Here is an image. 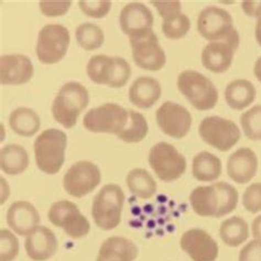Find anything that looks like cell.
<instances>
[{"instance_id":"cell-1","label":"cell","mask_w":261,"mask_h":261,"mask_svg":"<svg viewBox=\"0 0 261 261\" xmlns=\"http://www.w3.org/2000/svg\"><path fill=\"white\" fill-rule=\"evenodd\" d=\"M89 104V94L85 86L70 82L61 87L52 104V115L57 122L66 129L76 125L80 114Z\"/></svg>"},{"instance_id":"cell-2","label":"cell","mask_w":261,"mask_h":261,"mask_svg":"<svg viewBox=\"0 0 261 261\" xmlns=\"http://www.w3.org/2000/svg\"><path fill=\"white\" fill-rule=\"evenodd\" d=\"M66 135L59 129H46L34 141L33 149L38 168L46 174H57L65 160Z\"/></svg>"},{"instance_id":"cell-3","label":"cell","mask_w":261,"mask_h":261,"mask_svg":"<svg viewBox=\"0 0 261 261\" xmlns=\"http://www.w3.org/2000/svg\"><path fill=\"white\" fill-rule=\"evenodd\" d=\"M126 196L117 184H107L95 196L92 216L95 224L104 230H112L120 224Z\"/></svg>"},{"instance_id":"cell-4","label":"cell","mask_w":261,"mask_h":261,"mask_svg":"<svg viewBox=\"0 0 261 261\" xmlns=\"http://www.w3.org/2000/svg\"><path fill=\"white\" fill-rule=\"evenodd\" d=\"M197 31L211 42L226 41L237 47L239 45V34L233 28L230 13L218 7L211 6L201 11L197 18Z\"/></svg>"},{"instance_id":"cell-5","label":"cell","mask_w":261,"mask_h":261,"mask_svg":"<svg viewBox=\"0 0 261 261\" xmlns=\"http://www.w3.org/2000/svg\"><path fill=\"white\" fill-rule=\"evenodd\" d=\"M177 88L198 111L204 112L214 108L218 101L215 85L205 75L196 71L187 70L178 75Z\"/></svg>"},{"instance_id":"cell-6","label":"cell","mask_w":261,"mask_h":261,"mask_svg":"<svg viewBox=\"0 0 261 261\" xmlns=\"http://www.w3.org/2000/svg\"><path fill=\"white\" fill-rule=\"evenodd\" d=\"M86 73L96 84L119 88L127 84L132 75V67L125 59L98 54L89 60Z\"/></svg>"},{"instance_id":"cell-7","label":"cell","mask_w":261,"mask_h":261,"mask_svg":"<svg viewBox=\"0 0 261 261\" xmlns=\"http://www.w3.org/2000/svg\"><path fill=\"white\" fill-rule=\"evenodd\" d=\"M129 40L135 63L142 70L156 72L166 65V53L152 29L134 33L129 36Z\"/></svg>"},{"instance_id":"cell-8","label":"cell","mask_w":261,"mask_h":261,"mask_svg":"<svg viewBox=\"0 0 261 261\" xmlns=\"http://www.w3.org/2000/svg\"><path fill=\"white\" fill-rule=\"evenodd\" d=\"M129 112L120 105L107 102L93 108L84 116L83 125L88 132L100 134H114L118 136L126 128Z\"/></svg>"},{"instance_id":"cell-9","label":"cell","mask_w":261,"mask_h":261,"mask_svg":"<svg viewBox=\"0 0 261 261\" xmlns=\"http://www.w3.org/2000/svg\"><path fill=\"white\" fill-rule=\"evenodd\" d=\"M149 164L163 182H173L187 170V159L168 142H159L150 149Z\"/></svg>"},{"instance_id":"cell-10","label":"cell","mask_w":261,"mask_h":261,"mask_svg":"<svg viewBox=\"0 0 261 261\" xmlns=\"http://www.w3.org/2000/svg\"><path fill=\"white\" fill-rule=\"evenodd\" d=\"M198 133L206 143L222 152L230 150L240 139V130L236 123L218 116L204 118Z\"/></svg>"},{"instance_id":"cell-11","label":"cell","mask_w":261,"mask_h":261,"mask_svg":"<svg viewBox=\"0 0 261 261\" xmlns=\"http://www.w3.org/2000/svg\"><path fill=\"white\" fill-rule=\"evenodd\" d=\"M70 45V32L61 24H46L38 36L37 56L44 64H56L65 57Z\"/></svg>"},{"instance_id":"cell-12","label":"cell","mask_w":261,"mask_h":261,"mask_svg":"<svg viewBox=\"0 0 261 261\" xmlns=\"http://www.w3.org/2000/svg\"><path fill=\"white\" fill-rule=\"evenodd\" d=\"M47 218L54 226L63 228L66 235L74 239L84 237L91 230L88 219L82 215L77 206L70 201L53 203L47 213Z\"/></svg>"},{"instance_id":"cell-13","label":"cell","mask_w":261,"mask_h":261,"mask_svg":"<svg viewBox=\"0 0 261 261\" xmlns=\"http://www.w3.org/2000/svg\"><path fill=\"white\" fill-rule=\"evenodd\" d=\"M101 175L96 164L89 161H79L67 170L63 178V187L74 197H83L98 187Z\"/></svg>"},{"instance_id":"cell-14","label":"cell","mask_w":261,"mask_h":261,"mask_svg":"<svg viewBox=\"0 0 261 261\" xmlns=\"http://www.w3.org/2000/svg\"><path fill=\"white\" fill-rule=\"evenodd\" d=\"M155 117L162 132L175 139L184 138L192 126V116L188 109L170 100L159 107Z\"/></svg>"},{"instance_id":"cell-15","label":"cell","mask_w":261,"mask_h":261,"mask_svg":"<svg viewBox=\"0 0 261 261\" xmlns=\"http://www.w3.org/2000/svg\"><path fill=\"white\" fill-rule=\"evenodd\" d=\"M180 244L193 261H215L218 257L217 243L203 229L193 228L185 231Z\"/></svg>"},{"instance_id":"cell-16","label":"cell","mask_w":261,"mask_h":261,"mask_svg":"<svg viewBox=\"0 0 261 261\" xmlns=\"http://www.w3.org/2000/svg\"><path fill=\"white\" fill-rule=\"evenodd\" d=\"M33 76L31 60L23 54H7L0 58V81L3 85H22Z\"/></svg>"},{"instance_id":"cell-17","label":"cell","mask_w":261,"mask_h":261,"mask_svg":"<svg viewBox=\"0 0 261 261\" xmlns=\"http://www.w3.org/2000/svg\"><path fill=\"white\" fill-rule=\"evenodd\" d=\"M7 223L20 236H28L39 227L40 215L34 206L27 201L10 205L7 212Z\"/></svg>"},{"instance_id":"cell-18","label":"cell","mask_w":261,"mask_h":261,"mask_svg":"<svg viewBox=\"0 0 261 261\" xmlns=\"http://www.w3.org/2000/svg\"><path fill=\"white\" fill-rule=\"evenodd\" d=\"M258 170V158L249 148H240L229 155L227 173L232 181L246 184L255 177Z\"/></svg>"},{"instance_id":"cell-19","label":"cell","mask_w":261,"mask_h":261,"mask_svg":"<svg viewBox=\"0 0 261 261\" xmlns=\"http://www.w3.org/2000/svg\"><path fill=\"white\" fill-rule=\"evenodd\" d=\"M24 247L30 259L33 261H45L57 252L58 240L50 228L39 226L27 236Z\"/></svg>"},{"instance_id":"cell-20","label":"cell","mask_w":261,"mask_h":261,"mask_svg":"<svg viewBox=\"0 0 261 261\" xmlns=\"http://www.w3.org/2000/svg\"><path fill=\"white\" fill-rule=\"evenodd\" d=\"M119 21L122 32L129 37L137 32L152 29L153 15L143 4L130 3L122 8Z\"/></svg>"},{"instance_id":"cell-21","label":"cell","mask_w":261,"mask_h":261,"mask_svg":"<svg viewBox=\"0 0 261 261\" xmlns=\"http://www.w3.org/2000/svg\"><path fill=\"white\" fill-rule=\"evenodd\" d=\"M236 50L237 46L226 41L210 42L202 52V63L213 73H224L230 67Z\"/></svg>"},{"instance_id":"cell-22","label":"cell","mask_w":261,"mask_h":261,"mask_svg":"<svg viewBox=\"0 0 261 261\" xmlns=\"http://www.w3.org/2000/svg\"><path fill=\"white\" fill-rule=\"evenodd\" d=\"M162 88L159 81L149 76L137 79L129 89V100L141 109L152 107L160 99Z\"/></svg>"},{"instance_id":"cell-23","label":"cell","mask_w":261,"mask_h":261,"mask_svg":"<svg viewBox=\"0 0 261 261\" xmlns=\"http://www.w3.org/2000/svg\"><path fill=\"white\" fill-rule=\"evenodd\" d=\"M138 248L127 238L109 237L101 244L97 261H135Z\"/></svg>"},{"instance_id":"cell-24","label":"cell","mask_w":261,"mask_h":261,"mask_svg":"<svg viewBox=\"0 0 261 261\" xmlns=\"http://www.w3.org/2000/svg\"><path fill=\"white\" fill-rule=\"evenodd\" d=\"M190 202L198 216L218 217L221 200L214 183L208 187L195 188L190 195Z\"/></svg>"},{"instance_id":"cell-25","label":"cell","mask_w":261,"mask_h":261,"mask_svg":"<svg viewBox=\"0 0 261 261\" xmlns=\"http://www.w3.org/2000/svg\"><path fill=\"white\" fill-rule=\"evenodd\" d=\"M256 87L247 80H235L225 89V100L227 105L236 111L250 106L256 98Z\"/></svg>"},{"instance_id":"cell-26","label":"cell","mask_w":261,"mask_h":261,"mask_svg":"<svg viewBox=\"0 0 261 261\" xmlns=\"http://www.w3.org/2000/svg\"><path fill=\"white\" fill-rule=\"evenodd\" d=\"M222 173V161L207 151L197 153L192 163V174L200 182H213Z\"/></svg>"},{"instance_id":"cell-27","label":"cell","mask_w":261,"mask_h":261,"mask_svg":"<svg viewBox=\"0 0 261 261\" xmlns=\"http://www.w3.org/2000/svg\"><path fill=\"white\" fill-rule=\"evenodd\" d=\"M29 166V154L19 145H7L0 153V167L6 174L18 175L23 173Z\"/></svg>"},{"instance_id":"cell-28","label":"cell","mask_w":261,"mask_h":261,"mask_svg":"<svg viewBox=\"0 0 261 261\" xmlns=\"http://www.w3.org/2000/svg\"><path fill=\"white\" fill-rule=\"evenodd\" d=\"M9 125L13 133L23 137L36 135L41 126L39 115L30 108L20 107L10 114Z\"/></svg>"},{"instance_id":"cell-29","label":"cell","mask_w":261,"mask_h":261,"mask_svg":"<svg viewBox=\"0 0 261 261\" xmlns=\"http://www.w3.org/2000/svg\"><path fill=\"white\" fill-rule=\"evenodd\" d=\"M219 235L223 242L229 247H238L249 237L248 224L244 218L235 216L225 219L221 224Z\"/></svg>"},{"instance_id":"cell-30","label":"cell","mask_w":261,"mask_h":261,"mask_svg":"<svg viewBox=\"0 0 261 261\" xmlns=\"http://www.w3.org/2000/svg\"><path fill=\"white\" fill-rule=\"evenodd\" d=\"M126 184L134 195L142 200L151 198L156 192V183L148 171L134 169L126 177Z\"/></svg>"},{"instance_id":"cell-31","label":"cell","mask_w":261,"mask_h":261,"mask_svg":"<svg viewBox=\"0 0 261 261\" xmlns=\"http://www.w3.org/2000/svg\"><path fill=\"white\" fill-rule=\"evenodd\" d=\"M129 119L126 128L117 136L119 139L127 143H138L145 139L148 134V122L142 114L130 109Z\"/></svg>"},{"instance_id":"cell-32","label":"cell","mask_w":261,"mask_h":261,"mask_svg":"<svg viewBox=\"0 0 261 261\" xmlns=\"http://www.w3.org/2000/svg\"><path fill=\"white\" fill-rule=\"evenodd\" d=\"M76 41L86 51L97 50L104 43L105 36L100 27L92 22L82 23L75 31Z\"/></svg>"},{"instance_id":"cell-33","label":"cell","mask_w":261,"mask_h":261,"mask_svg":"<svg viewBox=\"0 0 261 261\" xmlns=\"http://www.w3.org/2000/svg\"><path fill=\"white\" fill-rule=\"evenodd\" d=\"M191 29L190 19L187 15L181 12H176L169 17L163 18L162 31L164 36L172 40H180L187 36Z\"/></svg>"},{"instance_id":"cell-34","label":"cell","mask_w":261,"mask_h":261,"mask_svg":"<svg viewBox=\"0 0 261 261\" xmlns=\"http://www.w3.org/2000/svg\"><path fill=\"white\" fill-rule=\"evenodd\" d=\"M240 125L249 140H261V105L253 106L240 116Z\"/></svg>"},{"instance_id":"cell-35","label":"cell","mask_w":261,"mask_h":261,"mask_svg":"<svg viewBox=\"0 0 261 261\" xmlns=\"http://www.w3.org/2000/svg\"><path fill=\"white\" fill-rule=\"evenodd\" d=\"M214 184L218 191L219 200H221L218 217H223L236 210L238 204V192L232 185L224 181L216 182Z\"/></svg>"},{"instance_id":"cell-36","label":"cell","mask_w":261,"mask_h":261,"mask_svg":"<svg viewBox=\"0 0 261 261\" xmlns=\"http://www.w3.org/2000/svg\"><path fill=\"white\" fill-rule=\"evenodd\" d=\"M19 253V242L17 237L8 229L0 231V260L12 261Z\"/></svg>"},{"instance_id":"cell-37","label":"cell","mask_w":261,"mask_h":261,"mask_svg":"<svg viewBox=\"0 0 261 261\" xmlns=\"http://www.w3.org/2000/svg\"><path fill=\"white\" fill-rule=\"evenodd\" d=\"M79 6L86 16L100 19L108 15L112 8V3L108 0H81Z\"/></svg>"},{"instance_id":"cell-38","label":"cell","mask_w":261,"mask_h":261,"mask_svg":"<svg viewBox=\"0 0 261 261\" xmlns=\"http://www.w3.org/2000/svg\"><path fill=\"white\" fill-rule=\"evenodd\" d=\"M244 207L252 214L261 212V182H256L246 189L243 195Z\"/></svg>"},{"instance_id":"cell-39","label":"cell","mask_w":261,"mask_h":261,"mask_svg":"<svg viewBox=\"0 0 261 261\" xmlns=\"http://www.w3.org/2000/svg\"><path fill=\"white\" fill-rule=\"evenodd\" d=\"M71 2H40V10L46 17L63 16L71 8Z\"/></svg>"},{"instance_id":"cell-40","label":"cell","mask_w":261,"mask_h":261,"mask_svg":"<svg viewBox=\"0 0 261 261\" xmlns=\"http://www.w3.org/2000/svg\"><path fill=\"white\" fill-rule=\"evenodd\" d=\"M242 8L247 16L256 17V40L261 46V2H244Z\"/></svg>"},{"instance_id":"cell-41","label":"cell","mask_w":261,"mask_h":261,"mask_svg":"<svg viewBox=\"0 0 261 261\" xmlns=\"http://www.w3.org/2000/svg\"><path fill=\"white\" fill-rule=\"evenodd\" d=\"M239 261H261V242L251 240L240 250Z\"/></svg>"},{"instance_id":"cell-42","label":"cell","mask_w":261,"mask_h":261,"mask_svg":"<svg viewBox=\"0 0 261 261\" xmlns=\"http://www.w3.org/2000/svg\"><path fill=\"white\" fill-rule=\"evenodd\" d=\"M151 4L155 7L162 19L173 15V13L181 12L180 2H151Z\"/></svg>"},{"instance_id":"cell-43","label":"cell","mask_w":261,"mask_h":261,"mask_svg":"<svg viewBox=\"0 0 261 261\" xmlns=\"http://www.w3.org/2000/svg\"><path fill=\"white\" fill-rule=\"evenodd\" d=\"M251 231H252V236L261 242V215L257 216L255 219H253Z\"/></svg>"},{"instance_id":"cell-44","label":"cell","mask_w":261,"mask_h":261,"mask_svg":"<svg viewBox=\"0 0 261 261\" xmlns=\"http://www.w3.org/2000/svg\"><path fill=\"white\" fill-rule=\"evenodd\" d=\"M253 73H255V76L261 83V57L256 61L255 67H253Z\"/></svg>"}]
</instances>
